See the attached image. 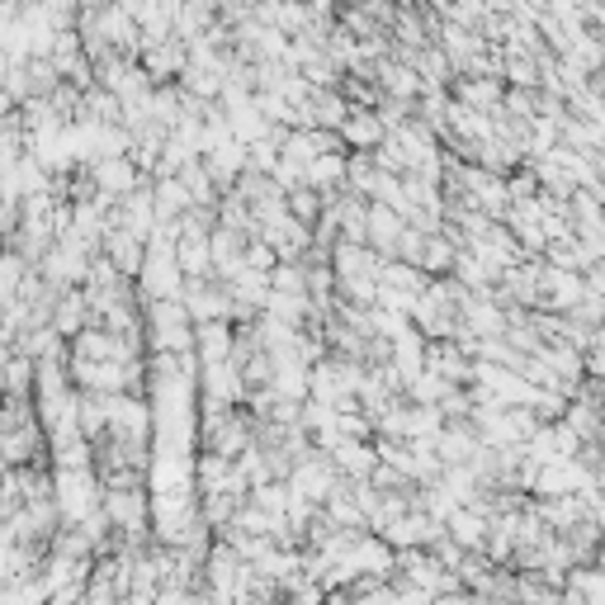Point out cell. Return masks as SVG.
<instances>
[{"label":"cell","mask_w":605,"mask_h":605,"mask_svg":"<svg viewBox=\"0 0 605 605\" xmlns=\"http://www.w3.org/2000/svg\"><path fill=\"white\" fill-rule=\"evenodd\" d=\"M454 100L469 104V110H478V114H492L496 104H502V85H496L492 76H483V71H469V76L454 81Z\"/></svg>","instance_id":"obj_4"},{"label":"cell","mask_w":605,"mask_h":605,"mask_svg":"<svg viewBox=\"0 0 605 605\" xmlns=\"http://www.w3.org/2000/svg\"><path fill=\"white\" fill-rule=\"evenodd\" d=\"M33 270V265L14 252V246H0V308L20 294V284H24V275Z\"/></svg>","instance_id":"obj_6"},{"label":"cell","mask_w":605,"mask_h":605,"mask_svg":"<svg viewBox=\"0 0 605 605\" xmlns=\"http://www.w3.org/2000/svg\"><path fill=\"white\" fill-rule=\"evenodd\" d=\"M91 175H95V189H100V199L104 204H119L129 189H137L147 175L137 171V162L129 152H119V156H95L91 162Z\"/></svg>","instance_id":"obj_1"},{"label":"cell","mask_w":605,"mask_h":605,"mask_svg":"<svg viewBox=\"0 0 605 605\" xmlns=\"http://www.w3.org/2000/svg\"><path fill=\"white\" fill-rule=\"evenodd\" d=\"M52 327H58L66 341H71V336H76L81 327H91V298H85L81 284L58 298V308H52Z\"/></svg>","instance_id":"obj_5"},{"label":"cell","mask_w":605,"mask_h":605,"mask_svg":"<svg viewBox=\"0 0 605 605\" xmlns=\"http://www.w3.org/2000/svg\"><path fill=\"white\" fill-rule=\"evenodd\" d=\"M137 62L147 66V76H152L156 85H166V81H175V76H181V71L189 66V43L181 39V33H166V39L142 43Z\"/></svg>","instance_id":"obj_2"},{"label":"cell","mask_w":605,"mask_h":605,"mask_svg":"<svg viewBox=\"0 0 605 605\" xmlns=\"http://www.w3.org/2000/svg\"><path fill=\"white\" fill-rule=\"evenodd\" d=\"M14 227H20V199H10V194H0V246L10 242Z\"/></svg>","instance_id":"obj_7"},{"label":"cell","mask_w":605,"mask_h":605,"mask_svg":"<svg viewBox=\"0 0 605 605\" xmlns=\"http://www.w3.org/2000/svg\"><path fill=\"white\" fill-rule=\"evenodd\" d=\"M388 137V123L379 110H365V104H350V114L341 123V142L350 152H373Z\"/></svg>","instance_id":"obj_3"}]
</instances>
